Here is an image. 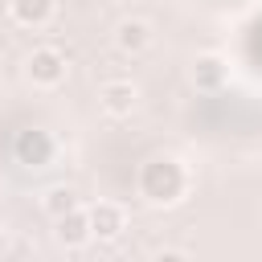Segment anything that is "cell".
Returning a JSON list of instances; mask_svg holds the SVG:
<instances>
[{"label": "cell", "instance_id": "obj_7", "mask_svg": "<svg viewBox=\"0 0 262 262\" xmlns=\"http://www.w3.org/2000/svg\"><path fill=\"white\" fill-rule=\"evenodd\" d=\"M192 82H196L201 90H217V86L225 82V61H221L217 53L196 57V66H192Z\"/></svg>", "mask_w": 262, "mask_h": 262}, {"label": "cell", "instance_id": "obj_8", "mask_svg": "<svg viewBox=\"0 0 262 262\" xmlns=\"http://www.w3.org/2000/svg\"><path fill=\"white\" fill-rule=\"evenodd\" d=\"M45 213L49 217H61V213H70V209H78V192L74 188H66V184H57V188H49L45 192Z\"/></svg>", "mask_w": 262, "mask_h": 262}, {"label": "cell", "instance_id": "obj_3", "mask_svg": "<svg viewBox=\"0 0 262 262\" xmlns=\"http://www.w3.org/2000/svg\"><path fill=\"white\" fill-rule=\"evenodd\" d=\"M86 217H90V233H94L98 242H115V237L127 229V217H123V209H119V205H111V201H98V205H90V209H86Z\"/></svg>", "mask_w": 262, "mask_h": 262}, {"label": "cell", "instance_id": "obj_4", "mask_svg": "<svg viewBox=\"0 0 262 262\" xmlns=\"http://www.w3.org/2000/svg\"><path fill=\"white\" fill-rule=\"evenodd\" d=\"M8 12H12L16 25H25V29H41V25L53 20L57 0H8Z\"/></svg>", "mask_w": 262, "mask_h": 262}, {"label": "cell", "instance_id": "obj_9", "mask_svg": "<svg viewBox=\"0 0 262 262\" xmlns=\"http://www.w3.org/2000/svg\"><path fill=\"white\" fill-rule=\"evenodd\" d=\"M4 250H8V237H4V229H0V254H4Z\"/></svg>", "mask_w": 262, "mask_h": 262}, {"label": "cell", "instance_id": "obj_5", "mask_svg": "<svg viewBox=\"0 0 262 262\" xmlns=\"http://www.w3.org/2000/svg\"><path fill=\"white\" fill-rule=\"evenodd\" d=\"M98 102H102L106 115L123 119V115L135 111V86H131V82H106V86L98 90Z\"/></svg>", "mask_w": 262, "mask_h": 262}, {"label": "cell", "instance_id": "obj_1", "mask_svg": "<svg viewBox=\"0 0 262 262\" xmlns=\"http://www.w3.org/2000/svg\"><path fill=\"white\" fill-rule=\"evenodd\" d=\"M29 82L33 86H61L66 82V57L53 49V45H41L29 53Z\"/></svg>", "mask_w": 262, "mask_h": 262}, {"label": "cell", "instance_id": "obj_2", "mask_svg": "<svg viewBox=\"0 0 262 262\" xmlns=\"http://www.w3.org/2000/svg\"><path fill=\"white\" fill-rule=\"evenodd\" d=\"M53 237H57V246H66V250H82L94 233H90V217H86V209L78 205V209H70V213H61V217H53Z\"/></svg>", "mask_w": 262, "mask_h": 262}, {"label": "cell", "instance_id": "obj_6", "mask_svg": "<svg viewBox=\"0 0 262 262\" xmlns=\"http://www.w3.org/2000/svg\"><path fill=\"white\" fill-rule=\"evenodd\" d=\"M115 41H119V49H123V53H143V49L151 45V25H147V20H139V16H131V20H123V25H119Z\"/></svg>", "mask_w": 262, "mask_h": 262}]
</instances>
